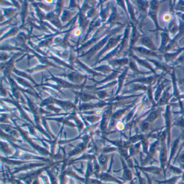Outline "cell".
Wrapping results in <instances>:
<instances>
[{
    "label": "cell",
    "mask_w": 184,
    "mask_h": 184,
    "mask_svg": "<svg viewBox=\"0 0 184 184\" xmlns=\"http://www.w3.org/2000/svg\"><path fill=\"white\" fill-rule=\"evenodd\" d=\"M179 141H180V138H178V139H176V140L174 141V144H173V145L172 148V150H171L170 158L169 162H168V165H167L168 167L170 166V163L171 160L172 159V157H173V156H174V153H176V152L177 147H178V144L179 142Z\"/></svg>",
    "instance_id": "3957f363"
},
{
    "label": "cell",
    "mask_w": 184,
    "mask_h": 184,
    "mask_svg": "<svg viewBox=\"0 0 184 184\" xmlns=\"http://www.w3.org/2000/svg\"><path fill=\"white\" fill-rule=\"evenodd\" d=\"M139 7L141 8V9L145 10V9L147 7V3L145 2H142V1H139Z\"/></svg>",
    "instance_id": "30bf717a"
},
{
    "label": "cell",
    "mask_w": 184,
    "mask_h": 184,
    "mask_svg": "<svg viewBox=\"0 0 184 184\" xmlns=\"http://www.w3.org/2000/svg\"><path fill=\"white\" fill-rule=\"evenodd\" d=\"M137 172V176L139 178V184H145V180L144 179L142 178L140 176V174H139V172H138V171H136Z\"/></svg>",
    "instance_id": "9c48e42d"
},
{
    "label": "cell",
    "mask_w": 184,
    "mask_h": 184,
    "mask_svg": "<svg viewBox=\"0 0 184 184\" xmlns=\"http://www.w3.org/2000/svg\"><path fill=\"white\" fill-rule=\"evenodd\" d=\"M158 116V113L156 112H151L150 114L149 115V116L147 117V120L148 122H152L153 121L157 118Z\"/></svg>",
    "instance_id": "8992f818"
},
{
    "label": "cell",
    "mask_w": 184,
    "mask_h": 184,
    "mask_svg": "<svg viewBox=\"0 0 184 184\" xmlns=\"http://www.w3.org/2000/svg\"><path fill=\"white\" fill-rule=\"evenodd\" d=\"M168 37L166 34H163V44H165V43H166L167 41Z\"/></svg>",
    "instance_id": "8fae6325"
},
{
    "label": "cell",
    "mask_w": 184,
    "mask_h": 184,
    "mask_svg": "<svg viewBox=\"0 0 184 184\" xmlns=\"http://www.w3.org/2000/svg\"><path fill=\"white\" fill-rule=\"evenodd\" d=\"M160 161H161V169L164 171L165 176V167L167 162V150L166 145L164 142H162L161 152H160Z\"/></svg>",
    "instance_id": "6da1fadb"
},
{
    "label": "cell",
    "mask_w": 184,
    "mask_h": 184,
    "mask_svg": "<svg viewBox=\"0 0 184 184\" xmlns=\"http://www.w3.org/2000/svg\"><path fill=\"white\" fill-rule=\"evenodd\" d=\"M170 169L172 172L174 173L181 174L182 173L181 170H180V169L177 168V167H173V166H170Z\"/></svg>",
    "instance_id": "52a82bcc"
},
{
    "label": "cell",
    "mask_w": 184,
    "mask_h": 184,
    "mask_svg": "<svg viewBox=\"0 0 184 184\" xmlns=\"http://www.w3.org/2000/svg\"><path fill=\"white\" fill-rule=\"evenodd\" d=\"M177 125L184 127V121L183 120H181L180 121H179V122H178V123H177Z\"/></svg>",
    "instance_id": "4fadbf2b"
},
{
    "label": "cell",
    "mask_w": 184,
    "mask_h": 184,
    "mask_svg": "<svg viewBox=\"0 0 184 184\" xmlns=\"http://www.w3.org/2000/svg\"><path fill=\"white\" fill-rule=\"evenodd\" d=\"M179 161H180V163H184V154L180 156L179 158Z\"/></svg>",
    "instance_id": "7c38bea8"
},
{
    "label": "cell",
    "mask_w": 184,
    "mask_h": 184,
    "mask_svg": "<svg viewBox=\"0 0 184 184\" xmlns=\"http://www.w3.org/2000/svg\"><path fill=\"white\" fill-rule=\"evenodd\" d=\"M149 128V124L148 123H144L141 126V130L143 132H145L148 130Z\"/></svg>",
    "instance_id": "ba28073f"
},
{
    "label": "cell",
    "mask_w": 184,
    "mask_h": 184,
    "mask_svg": "<svg viewBox=\"0 0 184 184\" xmlns=\"http://www.w3.org/2000/svg\"><path fill=\"white\" fill-rule=\"evenodd\" d=\"M181 177H182V180H184V173L182 174V176Z\"/></svg>",
    "instance_id": "5bb4252c"
},
{
    "label": "cell",
    "mask_w": 184,
    "mask_h": 184,
    "mask_svg": "<svg viewBox=\"0 0 184 184\" xmlns=\"http://www.w3.org/2000/svg\"><path fill=\"white\" fill-rule=\"evenodd\" d=\"M142 43L143 44L145 45L146 46H147V47H149L150 48L152 49H155V47L153 44L151 40L149 38H144L142 40Z\"/></svg>",
    "instance_id": "5b68a950"
},
{
    "label": "cell",
    "mask_w": 184,
    "mask_h": 184,
    "mask_svg": "<svg viewBox=\"0 0 184 184\" xmlns=\"http://www.w3.org/2000/svg\"><path fill=\"white\" fill-rule=\"evenodd\" d=\"M181 168H182V169H184V164L182 165H181Z\"/></svg>",
    "instance_id": "9a60e30c"
},
{
    "label": "cell",
    "mask_w": 184,
    "mask_h": 184,
    "mask_svg": "<svg viewBox=\"0 0 184 184\" xmlns=\"http://www.w3.org/2000/svg\"><path fill=\"white\" fill-rule=\"evenodd\" d=\"M141 170L143 171L144 172H147L152 173L154 174H159L161 171V169H159L158 167H138Z\"/></svg>",
    "instance_id": "7a4b0ae2"
},
{
    "label": "cell",
    "mask_w": 184,
    "mask_h": 184,
    "mask_svg": "<svg viewBox=\"0 0 184 184\" xmlns=\"http://www.w3.org/2000/svg\"><path fill=\"white\" fill-rule=\"evenodd\" d=\"M184 184V183H180V184Z\"/></svg>",
    "instance_id": "2e32d148"
},
{
    "label": "cell",
    "mask_w": 184,
    "mask_h": 184,
    "mask_svg": "<svg viewBox=\"0 0 184 184\" xmlns=\"http://www.w3.org/2000/svg\"><path fill=\"white\" fill-rule=\"evenodd\" d=\"M181 177L177 176L168 179L167 180H164L163 182H157L159 184H175L176 182L178 181L179 179Z\"/></svg>",
    "instance_id": "277c9868"
}]
</instances>
